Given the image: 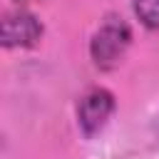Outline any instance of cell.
I'll return each mask as SVG.
<instances>
[{
  "label": "cell",
  "mask_w": 159,
  "mask_h": 159,
  "mask_svg": "<svg viewBox=\"0 0 159 159\" xmlns=\"http://www.w3.org/2000/svg\"><path fill=\"white\" fill-rule=\"evenodd\" d=\"M42 37V22L25 10L7 12L2 17V45L5 47H32Z\"/></svg>",
  "instance_id": "3957f363"
},
{
  "label": "cell",
  "mask_w": 159,
  "mask_h": 159,
  "mask_svg": "<svg viewBox=\"0 0 159 159\" xmlns=\"http://www.w3.org/2000/svg\"><path fill=\"white\" fill-rule=\"evenodd\" d=\"M112 112H114V94L102 87L89 89L77 107V124L84 132V137H94L97 132L104 129Z\"/></svg>",
  "instance_id": "7a4b0ae2"
},
{
  "label": "cell",
  "mask_w": 159,
  "mask_h": 159,
  "mask_svg": "<svg viewBox=\"0 0 159 159\" xmlns=\"http://www.w3.org/2000/svg\"><path fill=\"white\" fill-rule=\"evenodd\" d=\"M139 22L149 30H159V0H132Z\"/></svg>",
  "instance_id": "277c9868"
},
{
  "label": "cell",
  "mask_w": 159,
  "mask_h": 159,
  "mask_svg": "<svg viewBox=\"0 0 159 159\" xmlns=\"http://www.w3.org/2000/svg\"><path fill=\"white\" fill-rule=\"evenodd\" d=\"M132 42V30L122 17H107L99 30L92 35L89 42V55L94 60L97 67L102 70H112L119 65V60L124 57L127 47Z\"/></svg>",
  "instance_id": "6da1fadb"
}]
</instances>
